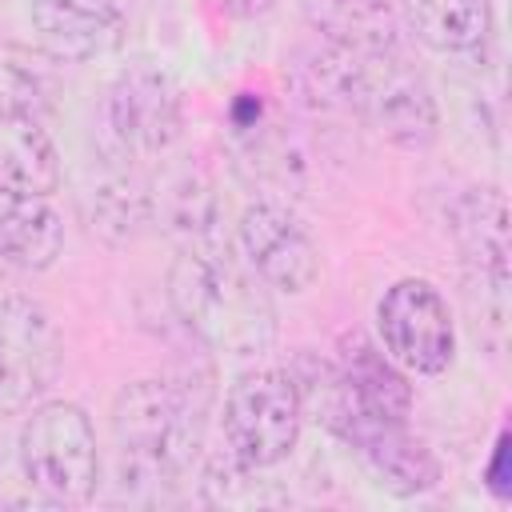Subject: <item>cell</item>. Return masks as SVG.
Returning a JSON list of instances; mask_svg holds the SVG:
<instances>
[{
  "instance_id": "cell-2",
  "label": "cell",
  "mask_w": 512,
  "mask_h": 512,
  "mask_svg": "<svg viewBox=\"0 0 512 512\" xmlns=\"http://www.w3.org/2000/svg\"><path fill=\"white\" fill-rule=\"evenodd\" d=\"M208 392L192 380H132L112 400L120 476L164 488L192 472L204 444Z\"/></svg>"
},
{
  "instance_id": "cell-18",
  "label": "cell",
  "mask_w": 512,
  "mask_h": 512,
  "mask_svg": "<svg viewBox=\"0 0 512 512\" xmlns=\"http://www.w3.org/2000/svg\"><path fill=\"white\" fill-rule=\"evenodd\" d=\"M452 236L480 276L508 280V204L500 188H468L452 204Z\"/></svg>"
},
{
  "instance_id": "cell-11",
  "label": "cell",
  "mask_w": 512,
  "mask_h": 512,
  "mask_svg": "<svg viewBox=\"0 0 512 512\" xmlns=\"http://www.w3.org/2000/svg\"><path fill=\"white\" fill-rule=\"evenodd\" d=\"M340 440L356 448L368 460V468L380 476V484L392 488L396 496H420L440 484V460L420 436L408 432V420H380L356 412Z\"/></svg>"
},
{
  "instance_id": "cell-19",
  "label": "cell",
  "mask_w": 512,
  "mask_h": 512,
  "mask_svg": "<svg viewBox=\"0 0 512 512\" xmlns=\"http://www.w3.org/2000/svg\"><path fill=\"white\" fill-rule=\"evenodd\" d=\"M60 104V64L36 44L0 40V116L44 120Z\"/></svg>"
},
{
  "instance_id": "cell-6",
  "label": "cell",
  "mask_w": 512,
  "mask_h": 512,
  "mask_svg": "<svg viewBox=\"0 0 512 512\" xmlns=\"http://www.w3.org/2000/svg\"><path fill=\"white\" fill-rule=\"evenodd\" d=\"M376 344L408 376H444L456 360V320L444 292L424 276H404L376 304Z\"/></svg>"
},
{
  "instance_id": "cell-20",
  "label": "cell",
  "mask_w": 512,
  "mask_h": 512,
  "mask_svg": "<svg viewBox=\"0 0 512 512\" xmlns=\"http://www.w3.org/2000/svg\"><path fill=\"white\" fill-rule=\"evenodd\" d=\"M84 216H88V228L108 240V244H128L136 240V232L144 224H152V212H148V188L128 180V176H108L100 180L96 188H88L84 196Z\"/></svg>"
},
{
  "instance_id": "cell-15",
  "label": "cell",
  "mask_w": 512,
  "mask_h": 512,
  "mask_svg": "<svg viewBox=\"0 0 512 512\" xmlns=\"http://www.w3.org/2000/svg\"><path fill=\"white\" fill-rule=\"evenodd\" d=\"M64 252V220L48 196L0 192V264L44 272Z\"/></svg>"
},
{
  "instance_id": "cell-7",
  "label": "cell",
  "mask_w": 512,
  "mask_h": 512,
  "mask_svg": "<svg viewBox=\"0 0 512 512\" xmlns=\"http://www.w3.org/2000/svg\"><path fill=\"white\" fill-rule=\"evenodd\" d=\"M64 340L52 312L32 296L0 300V416L32 408L60 376Z\"/></svg>"
},
{
  "instance_id": "cell-21",
  "label": "cell",
  "mask_w": 512,
  "mask_h": 512,
  "mask_svg": "<svg viewBox=\"0 0 512 512\" xmlns=\"http://www.w3.org/2000/svg\"><path fill=\"white\" fill-rule=\"evenodd\" d=\"M200 488H204V500L220 508H264L280 500V492H272V484L260 480V468H248L236 456H216L204 468Z\"/></svg>"
},
{
  "instance_id": "cell-9",
  "label": "cell",
  "mask_w": 512,
  "mask_h": 512,
  "mask_svg": "<svg viewBox=\"0 0 512 512\" xmlns=\"http://www.w3.org/2000/svg\"><path fill=\"white\" fill-rule=\"evenodd\" d=\"M236 244L244 264L276 292L300 296L320 276V248L308 228L276 200H256L240 212Z\"/></svg>"
},
{
  "instance_id": "cell-12",
  "label": "cell",
  "mask_w": 512,
  "mask_h": 512,
  "mask_svg": "<svg viewBox=\"0 0 512 512\" xmlns=\"http://www.w3.org/2000/svg\"><path fill=\"white\" fill-rule=\"evenodd\" d=\"M148 212L180 248L220 240L224 200H220L212 176L192 164L168 168L156 184H148Z\"/></svg>"
},
{
  "instance_id": "cell-4",
  "label": "cell",
  "mask_w": 512,
  "mask_h": 512,
  "mask_svg": "<svg viewBox=\"0 0 512 512\" xmlns=\"http://www.w3.org/2000/svg\"><path fill=\"white\" fill-rule=\"evenodd\" d=\"M100 128L116 160H156L184 132V92L176 76L152 60H136L112 76L100 100Z\"/></svg>"
},
{
  "instance_id": "cell-22",
  "label": "cell",
  "mask_w": 512,
  "mask_h": 512,
  "mask_svg": "<svg viewBox=\"0 0 512 512\" xmlns=\"http://www.w3.org/2000/svg\"><path fill=\"white\" fill-rule=\"evenodd\" d=\"M208 4L228 16H240V20H252V16H264L276 8V0H208Z\"/></svg>"
},
{
  "instance_id": "cell-10",
  "label": "cell",
  "mask_w": 512,
  "mask_h": 512,
  "mask_svg": "<svg viewBox=\"0 0 512 512\" xmlns=\"http://www.w3.org/2000/svg\"><path fill=\"white\" fill-rule=\"evenodd\" d=\"M36 44L56 64H84L124 40V12L116 0H28Z\"/></svg>"
},
{
  "instance_id": "cell-13",
  "label": "cell",
  "mask_w": 512,
  "mask_h": 512,
  "mask_svg": "<svg viewBox=\"0 0 512 512\" xmlns=\"http://www.w3.org/2000/svg\"><path fill=\"white\" fill-rule=\"evenodd\" d=\"M332 364L364 412H372L380 420H408V412H412L408 372L372 336H364V332L340 336Z\"/></svg>"
},
{
  "instance_id": "cell-16",
  "label": "cell",
  "mask_w": 512,
  "mask_h": 512,
  "mask_svg": "<svg viewBox=\"0 0 512 512\" xmlns=\"http://www.w3.org/2000/svg\"><path fill=\"white\" fill-rule=\"evenodd\" d=\"M400 20L420 44L448 56L480 52L496 28L492 0H400Z\"/></svg>"
},
{
  "instance_id": "cell-23",
  "label": "cell",
  "mask_w": 512,
  "mask_h": 512,
  "mask_svg": "<svg viewBox=\"0 0 512 512\" xmlns=\"http://www.w3.org/2000/svg\"><path fill=\"white\" fill-rule=\"evenodd\" d=\"M0 504H16V496H8V492H0Z\"/></svg>"
},
{
  "instance_id": "cell-8",
  "label": "cell",
  "mask_w": 512,
  "mask_h": 512,
  "mask_svg": "<svg viewBox=\"0 0 512 512\" xmlns=\"http://www.w3.org/2000/svg\"><path fill=\"white\" fill-rule=\"evenodd\" d=\"M360 120L404 152H424L440 136V104L428 80L400 60V52L364 60Z\"/></svg>"
},
{
  "instance_id": "cell-5",
  "label": "cell",
  "mask_w": 512,
  "mask_h": 512,
  "mask_svg": "<svg viewBox=\"0 0 512 512\" xmlns=\"http://www.w3.org/2000/svg\"><path fill=\"white\" fill-rule=\"evenodd\" d=\"M224 444L248 468H276L292 456L304 428V400L288 368H252L224 396Z\"/></svg>"
},
{
  "instance_id": "cell-14",
  "label": "cell",
  "mask_w": 512,
  "mask_h": 512,
  "mask_svg": "<svg viewBox=\"0 0 512 512\" xmlns=\"http://www.w3.org/2000/svg\"><path fill=\"white\" fill-rule=\"evenodd\" d=\"M308 20L324 44L352 56L400 52L404 20L392 0H308Z\"/></svg>"
},
{
  "instance_id": "cell-17",
  "label": "cell",
  "mask_w": 512,
  "mask_h": 512,
  "mask_svg": "<svg viewBox=\"0 0 512 512\" xmlns=\"http://www.w3.org/2000/svg\"><path fill=\"white\" fill-rule=\"evenodd\" d=\"M60 152L40 120L0 116V192L52 196L60 188Z\"/></svg>"
},
{
  "instance_id": "cell-3",
  "label": "cell",
  "mask_w": 512,
  "mask_h": 512,
  "mask_svg": "<svg viewBox=\"0 0 512 512\" xmlns=\"http://www.w3.org/2000/svg\"><path fill=\"white\" fill-rule=\"evenodd\" d=\"M20 476L40 504L76 508L96 496L100 452L88 412L72 400H44L20 428Z\"/></svg>"
},
{
  "instance_id": "cell-1",
  "label": "cell",
  "mask_w": 512,
  "mask_h": 512,
  "mask_svg": "<svg viewBox=\"0 0 512 512\" xmlns=\"http://www.w3.org/2000/svg\"><path fill=\"white\" fill-rule=\"evenodd\" d=\"M176 320L212 352L252 360L276 340V308L268 284L228 244H188L164 280Z\"/></svg>"
}]
</instances>
